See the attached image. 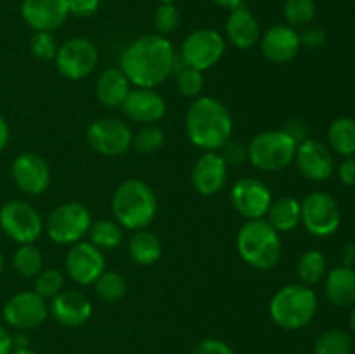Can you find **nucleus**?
I'll use <instances>...</instances> for the list:
<instances>
[{
	"label": "nucleus",
	"mask_w": 355,
	"mask_h": 354,
	"mask_svg": "<svg viewBox=\"0 0 355 354\" xmlns=\"http://www.w3.org/2000/svg\"><path fill=\"white\" fill-rule=\"evenodd\" d=\"M31 54L40 61H52L58 54V42H55L52 31H35L30 42Z\"/></svg>",
	"instance_id": "nucleus-39"
},
{
	"label": "nucleus",
	"mask_w": 355,
	"mask_h": 354,
	"mask_svg": "<svg viewBox=\"0 0 355 354\" xmlns=\"http://www.w3.org/2000/svg\"><path fill=\"white\" fill-rule=\"evenodd\" d=\"M21 16L35 31H54L68 19V0H23Z\"/></svg>",
	"instance_id": "nucleus-18"
},
{
	"label": "nucleus",
	"mask_w": 355,
	"mask_h": 354,
	"mask_svg": "<svg viewBox=\"0 0 355 354\" xmlns=\"http://www.w3.org/2000/svg\"><path fill=\"white\" fill-rule=\"evenodd\" d=\"M326 269H328L326 257L319 250H309L297 262V274L300 278L302 285H305V287H312V285L319 283L326 276Z\"/></svg>",
	"instance_id": "nucleus-30"
},
{
	"label": "nucleus",
	"mask_w": 355,
	"mask_h": 354,
	"mask_svg": "<svg viewBox=\"0 0 355 354\" xmlns=\"http://www.w3.org/2000/svg\"><path fill=\"white\" fill-rule=\"evenodd\" d=\"M284 19L291 28L309 26L315 17L314 0H286L283 7Z\"/></svg>",
	"instance_id": "nucleus-35"
},
{
	"label": "nucleus",
	"mask_w": 355,
	"mask_h": 354,
	"mask_svg": "<svg viewBox=\"0 0 355 354\" xmlns=\"http://www.w3.org/2000/svg\"><path fill=\"white\" fill-rule=\"evenodd\" d=\"M352 353V339L347 332L340 328L326 330L318 337L314 346V354H350Z\"/></svg>",
	"instance_id": "nucleus-32"
},
{
	"label": "nucleus",
	"mask_w": 355,
	"mask_h": 354,
	"mask_svg": "<svg viewBox=\"0 0 355 354\" xmlns=\"http://www.w3.org/2000/svg\"><path fill=\"white\" fill-rule=\"evenodd\" d=\"M234 130L232 115L215 97L201 96L186 113V134L196 148L217 151L231 139Z\"/></svg>",
	"instance_id": "nucleus-2"
},
{
	"label": "nucleus",
	"mask_w": 355,
	"mask_h": 354,
	"mask_svg": "<svg viewBox=\"0 0 355 354\" xmlns=\"http://www.w3.org/2000/svg\"><path fill=\"white\" fill-rule=\"evenodd\" d=\"M12 335L0 325V354H10L12 353Z\"/></svg>",
	"instance_id": "nucleus-45"
},
{
	"label": "nucleus",
	"mask_w": 355,
	"mask_h": 354,
	"mask_svg": "<svg viewBox=\"0 0 355 354\" xmlns=\"http://www.w3.org/2000/svg\"><path fill=\"white\" fill-rule=\"evenodd\" d=\"M220 149H224L220 156L224 158V162L227 163V167H239L248 160V149H246V146L243 144V142L234 141V139H229Z\"/></svg>",
	"instance_id": "nucleus-40"
},
{
	"label": "nucleus",
	"mask_w": 355,
	"mask_h": 354,
	"mask_svg": "<svg viewBox=\"0 0 355 354\" xmlns=\"http://www.w3.org/2000/svg\"><path fill=\"white\" fill-rule=\"evenodd\" d=\"M121 110L130 120L139 124L151 125L162 120L166 113V103L162 94L153 89H137L130 90L121 104Z\"/></svg>",
	"instance_id": "nucleus-22"
},
{
	"label": "nucleus",
	"mask_w": 355,
	"mask_h": 354,
	"mask_svg": "<svg viewBox=\"0 0 355 354\" xmlns=\"http://www.w3.org/2000/svg\"><path fill=\"white\" fill-rule=\"evenodd\" d=\"M90 224H92V215L89 208L78 201H68L55 207L49 214L45 229L52 242L69 245L80 242L89 233Z\"/></svg>",
	"instance_id": "nucleus-7"
},
{
	"label": "nucleus",
	"mask_w": 355,
	"mask_h": 354,
	"mask_svg": "<svg viewBox=\"0 0 355 354\" xmlns=\"http://www.w3.org/2000/svg\"><path fill=\"white\" fill-rule=\"evenodd\" d=\"M191 354H236L229 344L218 339H205L196 344Z\"/></svg>",
	"instance_id": "nucleus-41"
},
{
	"label": "nucleus",
	"mask_w": 355,
	"mask_h": 354,
	"mask_svg": "<svg viewBox=\"0 0 355 354\" xmlns=\"http://www.w3.org/2000/svg\"><path fill=\"white\" fill-rule=\"evenodd\" d=\"M64 290V274L59 269H42L40 274L35 278V292L40 297L54 298L55 295Z\"/></svg>",
	"instance_id": "nucleus-37"
},
{
	"label": "nucleus",
	"mask_w": 355,
	"mask_h": 354,
	"mask_svg": "<svg viewBox=\"0 0 355 354\" xmlns=\"http://www.w3.org/2000/svg\"><path fill=\"white\" fill-rule=\"evenodd\" d=\"M203 71L189 68V66H184L182 69H179V75H177V90H179L184 97H187V99H198V97H201V94H203Z\"/></svg>",
	"instance_id": "nucleus-36"
},
{
	"label": "nucleus",
	"mask_w": 355,
	"mask_h": 354,
	"mask_svg": "<svg viewBox=\"0 0 355 354\" xmlns=\"http://www.w3.org/2000/svg\"><path fill=\"white\" fill-rule=\"evenodd\" d=\"M338 177L345 186L354 187L355 186V158H345L338 167Z\"/></svg>",
	"instance_id": "nucleus-44"
},
{
	"label": "nucleus",
	"mask_w": 355,
	"mask_h": 354,
	"mask_svg": "<svg viewBox=\"0 0 355 354\" xmlns=\"http://www.w3.org/2000/svg\"><path fill=\"white\" fill-rule=\"evenodd\" d=\"M326 295L329 302L338 307L355 304V269L350 266H338L326 274Z\"/></svg>",
	"instance_id": "nucleus-25"
},
{
	"label": "nucleus",
	"mask_w": 355,
	"mask_h": 354,
	"mask_svg": "<svg viewBox=\"0 0 355 354\" xmlns=\"http://www.w3.org/2000/svg\"><path fill=\"white\" fill-rule=\"evenodd\" d=\"M295 163L302 176L309 180L322 183L329 179L335 170V160H333L331 151L328 146L315 139H304L298 142L297 153H295Z\"/></svg>",
	"instance_id": "nucleus-17"
},
{
	"label": "nucleus",
	"mask_w": 355,
	"mask_h": 354,
	"mask_svg": "<svg viewBox=\"0 0 355 354\" xmlns=\"http://www.w3.org/2000/svg\"><path fill=\"white\" fill-rule=\"evenodd\" d=\"M231 203L241 217L255 221L267 215L272 203V193L267 184L257 177H241L231 189Z\"/></svg>",
	"instance_id": "nucleus-13"
},
{
	"label": "nucleus",
	"mask_w": 355,
	"mask_h": 354,
	"mask_svg": "<svg viewBox=\"0 0 355 354\" xmlns=\"http://www.w3.org/2000/svg\"><path fill=\"white\" fill-rule=\"evenodd\" d=\"M158 2L159 3H173V2H175V0H158Z\"/></svg>",
	"instance_id": "nucleus-52"
},
{
	"label": "nucleus",
	"mask_w": 355,
	"mask_h": 354,
	"mask_svg": "<svg viewBox=\"0 0 355 354\" xmlns=\"http://www.w3.org/2000/svg\"><path fill=\"white\" fill-rule=\"evenodd\" d=\"M300 42L302 45H305L307 49H319L324 45L326 42V31L322 30L321 26H307L304 31L300 33Z\"/></svg>",
	"instance_id": "nucleus-42"
},
{
	"label": "nucleus",
	"mask_w": 355,
	"mask_h": 354,
	"mask_svg": "<svg viewBox=\"0 0 355 354\" xmlns=\"http://www.w3.org/2000/svg\"><path fill=\"white\" fill-rule=\"evenodd\" d=\"M9 139H10L9 125H7L6 118L0 115V153L7 148V144H9Z\"/></svg>",
	"instance_id": "nucleus-46"
},
{
	"label": "nucleus",
	"mask_w": 355,
	"mask_h": 354,
	"mask_svg": "<svg viewBox=\"0 0 355 354\" xmlns=\"http://www.w3.org/2000/svg\"><path fill=\"white\" fill-rule=\"evenodd\" d=\"M120 69L135 87L155 89L175 69V51L172 42L158 33L135 38L121 52Z\"/></svg>",
	"instance_id": "nucleus-1"
},
{
	"label": "nucleus",
	"mask_w": 355,
	"mask_h": 354,
	"mask_svg": "<svg viewBox=\"0 0 355 354\" xmlns=\"http://www.w3.org/2000/svg\"><path fill=\"white\" fill-rule=\"evenodd\" d=\"M68 9L75 17H90L99 9V0H68Z\"/></svg>",
	"instance_id": "nucleus-43"
},
{
	"label": "nucleus",
	"mask_w": 355,
	"mask_h": 354,
	"mask_svg": "<svg viewBox=\"0 0 355 354\" xmlns=\"http://www.w3.org/2000/svg\"><path fill=\"white\" fill-rule=\"evenodd\" d=\"M329 146L338 155L350 158L355 156V120L350 117H340L329 125Z\"/></svg>",
	"instance_id": "nucleus-28"
},
{
	"label": "nucleus",
	"mask_w": 355,
	"mask_h": 354,
	"mask_svg": "<svg viewBox=\"0 0 355 354\" xmlns=\"http://www.w3.org/2000/svg\"><path fill=\"white\" fill-rule=\"evenodd\" d=\"M66 274L78 285H92L106 271L103 250L94 243L76 242L66 253Z\"/></svg>",
	"instance_id": "nucleus-15"
},
{
	"label": "nucleus",
	"mask_w": 355,
	"mask_h": 354,
	"mask_svg": "<svg viewBox=\"0 0 355 354\" xmlns=\"http://www.w3.org/2000/svg\"><path fill=\"white\" fill-rule=\"evenodd\" d=\"M298 142L286 130H266L248 142V162L262 172H277L295 160Z\"/></svg>",
	"instance_id": "nucleus-6"
},
{
	"label": "nucleus",
	"mask_w": 355,
	"mask_h": 354,
	"mask_svg": "<svg viewBox=\"0 0 355 354\" xmlns=\"http://www.w3.org/2000/svg\"><path fill=\"white\" fill-rule=\"evenodd\" d=\"M302 47L300 33L290 24H276L269 28L260 38V49L263 58L276 65L293 61Z\"/></svg>",
	"instance_id": "nucleus-19"
},
{
	"label": "nucleus",
	"mask_w": 355,
	"mask_h": 354,
	"mask_svg": "<svg viewBox=\"0 0 355 354\" xmlns=\"http://www.w3.org/2000/svg\"><path fill=\"white\" fill-rule=\"evenodd\" d=\"M10 174H12L14 184L23 193L31 194V196H38L51 186L49 163L35 153H23L17 156L12 162Z\"/></svg>",
	"instance_id": "nucleus-16"
},
{
	"label": "nucleus",
	"mask_w": 355,
	"mask_h": 354,
	"mask_svg": "<svg viewBox=\"0 0 355 354\" xmlns=\"http://www.w3.org/2000/svg\"><path fill=\"white\" fill-rule=\"evenodd\" d=\"M96 292L103 301L118 302L127 294V281L116 271H104L96 280Z\"/></svg>",
	"instance_id": "nucleus-33"
},
{
	"label": "nucleus",
	"mask_w": 355,
	"mask_h": 354,
	"mask_svg": "<svg viewBox=\"0 0 355 354\" xmlns=\"http://www.w3.org/2000/svg\"><path fill=\"white\" fill-rule=\"evenodd\" d=\"M342 222L340 207L333 196L314 191L302 201V224L311 235L324 238L331 236Z\"/></svg>",
	"instance_id": "nucleus-12"
},
{
	"label": "nucleus",
	"mask_w": 355,
	"mask_h": 354,
	"mask_svg": "<svg viewBox=\"0 0 355 354\" xmlns=\"http://www.w3.org/2000/svg\"><path fill=\"white\" fill-rule=\"evenodd\" d=\"M227 163L217 151H205L196 160L191 172V183L193 187L203 196H214L227 180Z\"/></svg>",
	"instance_id": "nucleus-20"
},
{
	"label": "nucleus",
	"mask_w": 355,
	"mask_h": 354,
	"mask_svg": "<svg viewBox=\"0 0 355 354\" xmlns=\"http://www.w3.org/2000/svg\"><path fill=\"white\" fill-rule=\"evenodd\" d=\"M0 228L10 239L24 245L40 238L44 222L37 208L26 201L12 200L0 208Z\"/></svg>",
	"instance_id": "nucleus-8"
},
{
	"label": "nucleus",
	"mask_w": 355,
	"mask_h": 354,
	"mask_svg": "<svg viewBox=\"0 0 355 354\" xmlns=\"http://www.w3.org/2000/svg\"><path fill=\"white\" fill-rule=\"evenodd\" d=\"M165 144V132L158 125H144L137 134L132 137V148L141 155H153L159 151Z\"/></svg>",
	"instance_id": "nucleus-34"
},
{
	"label": "nucleus",
	"mask_w": 355,
	"mask_h": 354,
	"mask_svg": "<svg viewBox=\"0 0 355 354\" xmlns=\"http://www.w3.org/2000/svg\"><path fill=\"white\" fill-rule=\"evenodd\" d=\"M214 2L220 7H225V9H236V7H241L245 0H214Z\"/></svg>",
	"instance_id": "nucleus-48"
},
{
	"label": "nucleus",
	"mask_w": 355,
	"mask_h": 354,
	"mask_svg": "<svg viewBox=\"0 0 355 354\" xmlns=\"http://www.w3.org/2000/svg\"><path fill=\"white\" fill-rule=\"evenodd\" d=\"M225 35H227V40L241 51L255 47L262 38L259 21L243 6L231 9L229 12L227 21H225Z\"/></svg>",
	"instance_id": "nucleus-23"
},
{
	"label": "nucleus",
	"mask_w": 355,
	"mask_h": 354,
	"mask_svg": "<svg viewBox=\"0 0 355 354\" xmlns=\"http://www.w3.org/2000/svg\"><path fill=\"white\" fill-rule=\"evenodd\" d=\"M12 264L23 278H37L44 269V255L33 243H24L14 252Z\"/></svg>",
	"instance_id": "nucleus-31"
},
{
	"label": "nucleus",
	"mask_w": 355,
	"mask_h": 354,
	"mask_svg": "<svg viewBox=\"0 0 355 354\" xmlns=\"http://www.w3.org/2000/svg\"><path fill=\"white\" fill-rule=\"evenodd\" d=\"M238 253L250 267L272 269L281 260V236L266 219L246 221L236 238Z\"/></svg>",
	"instance_id": "nucleus-4"
},
{
	"label": "nucleus",
	"mask_w": 355,
	"mask_h": 354,
	"mask_svg": "<svg viewBox=\"0 0 355 354\" xmlns=\"http://www.w3.org/2000/svg\"><path fill=\"white\" fill-rule=\"evenodd\" d=\"M225 52V40L217 30L203 28L196 30L184 40L180 59L186 66L200 71L214 68Z\"/></svg>",
	"instance_id": "nucleus-10"
},
{
	"label": "nucleus",
	"mask_w": 355,
	"mask_h": 354,
	"mask_svg": "<svg viewBox=\"0 0 355 354\" xmlns=\"http://www.w3.org/2000/svg\"><path fill=\"white\" fill-rule=\"evenodd\" d=\"M87 235L90 236V243L101 250H114L123 242V231L121 226L113 219H99L90 224Z\"/></svg>",
	"instance_id": "nucleus-29"
},
{
	"label": "nucleus",
	"mask_w": 355,
	"mask_h": 354,
	"mask_svg": "<svg viewBox=\"0 0 355 354\" xmlns=\"http://www.w3.org/2000/svg\"><path fill=\"white\" fill-rule=\"evenodd\" d=\"M349 325H350V330L355 333V305L352 309V312H350V319H349Z\"/></svg>",
	"instance_id": "nucleus-50"
},
{
	"label": "nucleus",
	"mask_w": 355,
	"mask_h": 354,
	"mask_svg": "<svg viewBox=\"0 0 355 354\" xmlns=\"http://www.w3.org/2000/svg\"><path fill=\"white\" fill-rule=\"evenodd\" d=\"M128 255L139 266H155L163 255L162 239L155 233L139 229L128 243Z\"/></svg>",
	"instance_id": "nucleus-27"
},
{
	"label": "nucleus",
	"mask_w": 355,
	"mask_h": 354,
	"mask_svg": "<svg viewBox=\"0 0 355 354\" xmlns=\"http://www.w3.org/2000/svg\"><path fill=\"white\" fill-rule=\"evenodd\" d=\"M55 66L64 78L83 80L96 69L99 52L92 40L85 37H73L66 40L55 54Z\"/></svg>",
	"instance_id": "nucleus-9"
},
{
	"label": "nucleus",
	"mask_w": 355,
	"mask_h": 354,
	"mask_svg": "<svg viewBox=\"0 0 355 354\" xmlns=\"http://www.w3.org/2000/svg\"><path fill=\"white\" fill-rule=\"evenodd\" d=\"M267 222L277 233H290L302 222V203L297 198L281 196L272 200L267 210Z\"/></svg>",
	"instance_id": "nucleus-26"
},
{
	"label": "nucleus",
	"mask_w": 355,
	"mask_h": 354,
	"mask_svg": "<svg viewBox=\"0 0 355 354\" xmlns=\"http://www.w3.org/2000/svg\"><path fill=\"white\" fill-rule=\"evenodd\" d=\"M342 259H343V266H350L355 264V243H347L342 250Z\"/></svg>",
	"instance_id": "nucleus-47"
},
{
	"label": "nucleus",
	"mask_w": 355,
	"mask_h": 354,
	"mask_svg": "<svg viewBox=\"0 0 355 354\" xmlns=\"http://www.w3.org/2000/svg\"><path fill=\"white\" fill-rule=\"evenodd\" d=\"M114 221L125 229L139 231L153 222L158 212V200L148 183L141 179H127L114 189L111 200Z\"/></svg>",
	"instance_id": "nucleus-3"
},
{
	"label": "nucleus",
	"mask_w": 355,
	"mask_h": 354,
	"mask_svg": "<svg viewBox=\"0 0 355 354\" xmlns=\"http://www.w3.org/2000/svg\"><path fill=\"white\" fill-rule=\"evenodd\" d=\"M10 354H38V353L31 351L30 347H17V349H14Z\"/></svg>",
	"instance_id": "nucleus-49"
},
{
	"label": "nucleus",
	"mask_w": 355,
	"mask_h": 354,
	"mask_svg": "<svg viewBox=\"0 0 355 354\" xmlns=\"http://www.w3.org/2000/svg\"><path fill=\"white\" fill-rule=\"evenodd\" d=\"M2 271H3V253L0 252V274H2Z\"/></svg>",
	"instance_id": "nucleus-51"
},
{
	"label": "nucleus",
	"mask_w": 355,
	"mask_h": 354,
	"mask_svg": "<svg viewBox=\"0 0 355 354\" xmlns=\"http://www.w3.org/2000/svg\"><path fill=\"white\" fill-rule=\"evenodd\" d=\"M51 312L59 325L78 328L92 316V302L80 290H62L51 302Z\"/></svg>",
	"instance_id": "nucleus-21"
},
{
	"label": "nucleus",
	"mask_w": 355,
	"mask_h": 354,
	"mask_svg": "<svg viewBox=\"0 0 355 354\" xmlns=\"http://www.w3.org/2000/svg\"><path fill=\"white\" fill-rule=\"evenodd\" d=\"M3 319L16 330H33L49 316V305L37 292H19L3 304Z\"/></svg>",
	"instance_id": "nucleus-14"
},
{
	"label": "nucleus",
	"mask_w": 355,
	"mask_h": 354,
	"mask_svg": "<svg viewBox=\"0 0 355 354\" xmlns=\"http://www.w3.org/2000/svg\"><path fill=\"white\" fill-rule=\"evenodd\" d=\"M156 31L158 35H170L179 28L180 24V12L173 3H159L155 10V17H153Z\"/></svg>",
	"instance_id": "nucleus-38"
},
{
	"label": "nucleus",
	"mask_w": 355,
	"mask_h": 354,
	"mask_svg": "<svg viewBox=\"0 0 355 354\" xmlns=\"http://www.w3.org/2000/svg\"><path fill=\"white\" fill-rule=\"evenodd\" d=\"M130 92V82L120 68H107L99 75L96 94L101 104L106 108H120Z\"/></svg>",
	"instance_id": "nucleus-24"
},
{
	"label": "nucleus",
	"mask_w": 355,
	"mask_h": 354,
	"mask_svg": "<svg viewBox=\"0 0 355 354\" xmlns=\"http://www.w3.org/2000/svg\"><path fill=\"white\" fill-rule=\"evenodd\" d=\"M318 297L305 285H286L270 298V319L283 330H300L314 319Z\"/></svg>",
	"instance_id": "nucleus-5"
},
{
	"label": "nucleus",
	"mask_w": 355,
	"mask_h": 354,
	"mask_svg": "<svg viewBox=\"0 0 355 354\" xmlns=\"http://www.w3.org/2000/svg\"><path fill=\"white\" fill-rule=\"evenodd\" d=\"M130 127L113 117H104L92 121L87 128V142L103 156H120L132 148Z\"/></svg>",
	"instance_id": "nucleus-11"
}]
</instances>
